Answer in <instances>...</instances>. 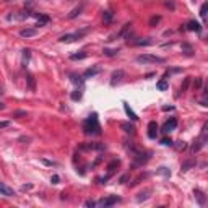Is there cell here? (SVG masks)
I'll return each instance as SVG.
<instances>
[{
    "mask_svg": "<svg viewBox=\"0 0 208 208\" xmlns=\"http://www.w3.org/2000/svg\"><path fill=\"white\" fill-rule=\"evenodd\" d=\"M130 42L133 44V46H150V44L153 42V41L148 38V39H133V41H129V44H130Z\"/></svg>",
    "mask_w": 208,
    "mask_h": 208,
    "instance_id": "18",
    "label": "cell"
},
{
    "mask_svg": "<svg viewBox=\"0 0 208 208\" xmlns=\"http://www.w3.org/2000/svg\"><path fill=\"white\" fill-rule=\"evenodd\" d=\"M59 181H60V177H59L57 174H54V176L50 177V182H52V184H59Z\"/></svg>",
    "mask_w": 208,
    "mask_h": 208,
    "instance_id": "40",
    "label": "cell"
},
{
    "mask_svg": "<svg viewBox=\"0 0 208 208\" xmlns=\"http://www.w3.org/2000/svg\"><path fill=\"white\" fill-rule=\"evenodd\" d=\"M10 125V122L8 121H3V122H0V129H7V127Z\"/></svg>",
    "mask_w": 208,
    "mask_h": 208,
    "instance_id": "44",
    "label": "cell"
},
{
    "mask_svg": "<svg viewBox=\"0 0 208 208\" xmlns=\"http://www.w3.org/2000/svg\"><path fill=\"white\" fill-rule=\"evenodd\" d=\"M163 111H174V107L173 106H164V107H163Z\"/></svg>",
    "mask_w": 208,
    "mask_h": 208,
    "instance_id": "48",
    "label": "cell"
},
{
    "mask_svg": "<svg viewBox=\"0 0 208 208\" xmlns=\"http://www.w3.org/2000/svg\"><path fill=\"white\" fill-rule=\"evenodd\" d=\"M83 132L86 135H101V125L98 122V114H91L83 122Z\"/></svg>",
    "mask_w": 208,
    "mask_h": 208,
    "instance_id": "1",
    "label": "cell"
},
{
    "mask_svg": "<svg viewBox=\"0 0 208 208\" xmlns=\"http://www.w3.org/2000/svg\"><path fill=\"white\" fill-rule=\"evenodd\" d=\"M7 2H11V0H7Z\"/></svg>",
    "mask_w": 208,
    "mask_h": 208,
    "instance_id": "52",
    "label": "cell"
},
{
    "mask_svg": "<svg viewBox=\"0 0 208 208\" xmlns=\"http://www.w3.org/2000/svg\"><path fill=\"white\" fill-rule=\"evenodd\" d=\"M70 80H72V83H75V85H78L80 88H83V81H85V78H83V77L72 73V75H70Z\"/></svg>",
    "mask_w": 208,
    "mask_h": 208,
    "instance_id": "19",
    "label": "cell"
},
{
    "mask_svg": "<svg viewBox=\"0 0 208 208\" xmlns=\"http://www.w3.org/2000/svg\"><path fill=\"white\" fill-rule=\"evenodd\" d=\"M202 83H203V78H195V81H194V88H197V90H198V88H202Z\"/></svg>",
    "mask_w": 208,
    "mask_h": 208,
    "instance_id": "35",
    "label": "cell"
},
{
    "mask_svg": "<svg viewBox=\"0 0 208 208\" xmlns=\"http://www.w3.org/2000/svg\"><path fill=\"white\" fill-rule=\"evenodd\" d=\"M121 129L125 132V133H129V135H135V125H133V124H130V122H122L121 124Z\"/></svg>",
    "mask_w": 208,
    "mask_h": 208,
    "instance_id": "11",
    "label": "cell"
},
{
    "mask_svg": "<svg viewBox=\"0 0 208 208\" xmlns=\"http://www.w3.org/2000/svg\"><path fill=\"white\" fill-rule=\"evenodd\" d=\"M176 148H177V150H185V148H187V143H185V142H182V140H181V142H177V145H176Z\"/></svg>",
    "mask_w": 208,
    "mask_h": 208,
    "instance_id": "37",
    "label": "cell"
},
{
    "mask_svg": "<svg viewBox=\"0 0 208 208\" xmlns=\"http://www.w3.org/2000/svg\"><path fill=\"white\" fill-rule=\"evenodd\" d=\"M31 187H33V185H31V184H28V185H23V187H21V190H23V192H26V190H29Z\"/></svg>",
    "mask_w": 208,
    "mask_h": 208,
    "instance_id": "46",
    "label": "cell"
},
{
    "mask_svg": "<svg viewBox=\"0 0 208 208\" xmlns=\"http://www.w3.org/2000/svg\"><path fill=\"white\" fill-rule=\"evenodd\" d=\"M185 29L187 31H195V33H202V25L197 23L195 20H192V21H189L185 25Z\"/></svg>",
    "mask_w": 208,
    "mask_h": 208,
    "instance_id": "9",
    "label": "cell"
},
{
    "mask_svg": "<svg viewBox=\"0 0 208 208\" xmlns=\"http://www.w3.org/2000/svg\"><path fill=\"white\" fill-rule=\"evenodd\" d=\"M81 96H83V88H77V90L73 91V93L70 94V98L73 99V101H80V99H81Z\"/></svg>",
    "mask_w": 208,
    "mask_h": 208,
    "instance_id": "22",
    "label": "cell"
},
{
    "mask_svg": "<svg viewBox=\"0 0 208 208\" xmlns=\"http://www.w3.org/2000/svg\"><path fill=\"white\" fill-rule=\"evenodd\" d=\"M26 83H28V90L36 91V80H34L33 75H26Z\"/></svg>",
    "mask_w": 208,
    "mask_h": 208,
    "instance_id": "20",
    "label": "cell"
},
{
    "mask_svg": "<svg viewBox=\"0 0 208 208\" xmlns=\"http://www.w3.org/2000/svg\"><path fill=\"white\" fill-rule=\"evenodd\" d=\"M206 10H208V3H203L202 8H200V17H202V20H206Z\"/></svg>",
    "mask_w": 208,
    "mask_h": 208,
    "instance_id": "31",
    "label": "cell"
},
{
    "mask_svg": "<svg viewBox=\"0 0 208 208\" xmlns=\"http://www.w3.org/2000/svg\"><path fill=\"white\" fill-rule=\"evenodd\" d=\"M112 18H114V13L111 10H106L102 13V20H104V23H111L112 21Z\"/></svg>",
    "mask_w": 208,
    "mask_h": 208,
    "instance_id": "25",
    "label": "cell"
},
{
    "mask_svg": "<svg viewBox=\"0 0 208 208\" xmlns=\"http://www.w3.org/2000/svg\"><path fill=\"white\" fill-rule=\"evenodd\" d=\"M122 104H124V111H125V114H127V115H129V117H130V121H137V119H138V115H137V114L133 112V111L130 109L129 102H125V101H124Z\"/></svg>",
    "mask_w": 208,
    "mask_h": 208,
    "instance_id": "14",
    "label": "cell"
},
{
    "mask_svg": "<svg viewBox=\"0 0 208 208\" xmlns=\"http://www.w3.org/2000/svg\"><path fill=\"white\" fill-rule=\"evenodd\" d=\"M83 8H85V3H80V5L77 7V8H73V10H72L70 13H69V20H73V18H77L78 15L83 11Z\"/></svg>",
    "mask_w": 208,
    "mask_h": 208,
    "instance_id": "15",
    "label": "cell"
},
{
    "mask_svg": "<svg viewBox=\"0 0 208 208\" xmlns=\"http://www.w3.org/2000/svg\"><path fill=\"white\" fill-rule=\"evenodd\" d=\"M36 33H38L36 28H26V29L20 31V36H21V38H33V36H36Z\"/></svg>",
    "mask_w": 208,
    "mask_h": 208,
    "instance_id": "12",
    "label": "cell"
},
{
    "mask_svg": "<svg viewBox=\"0 0 208 208\" xmlns=\"http://www.w3.org/2000/svg\"><path fill=\"white\" fill-rule=\"evenodd\" d=\"M72 60H83V59H86V52H78V54H72L70 55Z\"/></svg>",
    "mask_w": 208,
    "mask_h": 208,
    "instance_id": "29",
    "label": "cell"
},
{
    "mask_svg": "<svg viewBox=\"0 0 208 208\" xmlns=\"http://www.w3.org/2000/svg\"><path fill=\"white\" fill-rule=\"evenodd\" d=\"M109 177H111V176L107 174L106 177H101V179H98V182H99V184H106V182H107V179H109Z\"/></svg>",
    "mask_w": 208,
    "mask_h": 208,
    "instance_id": "43",
    "label": "cell"
},
{
    "mask_svg": "<svg viewBox=\"0 0 208 208\" xmlns=\"http://www.w3.org/2000/svg\"><path fill=\"white\" fill-rule=\"evenodd\" d=\"M159 20H161V17H153V18H151V20H150V26H154V25H156V23H158V21H159Z\"/></svg>",
    "mask_w": 208,
    "mask_h": 208,
    "instance_id": "39",
    "label": "cell"
},
{
    "mask_svg": "<svg viewBox=\"0 0 208 208\" xmlns=\"http://www.w3.org/2000/svg\"><path fill=\"white\" fill-rule=\"evenodd\" d=\"M194 164H195L194 161H187V163H184V164H182V171H187L190 166H194Z\"/></svg>",
    "mask_w": 208,
    "mask_h": 208,
    "instance_id": "38",
    "label": "cell"
},
{
    "mask_svg": "<svg viewBox=\"0 0 208 208\" xmlns=\"http://www.w3.org/2000/svg\"><path fill=\"white\" fill-rule=\"evenodd\" d=\"M177 72H181V69H171V70L166 72V75H169V73H177Z\"/></svg>",
    "mask_w": 208,
    "mask_h": 208,
    "instance_id": "45",
    "label": "cell"
},
{
    "mask_svg": "<svg viewBox=\"0 0 208 208\" xmlns=\"http://www.w3.org/2000/svg\"><path fill=\"white\" fill-rule=\"evenodd\" d=\"M20 142H26L28 143V142H29V138H28V137H21V138H20Z\"/></svg>",
    "mask_w": 208,
    "mask_h": 208,
    "instance_id": "49",
    "label": "cell"
},
{
    "mask_svg": "<svg viewBox=\"0 0 208 208\" xmlns=\"http://www.w3.org/2000/svg\"><path fill=\"white\" fill-rule=\"evenodd\" d=\"M194 195H195V198H197V202H198V205H200V206H203V205H205L206 198H205V194H203L202 190L195 189V190H194Z\"/></svg>",
    "mask_w": 208,
    "mask_h": 208,
    "instance_id": "13",
    "label": "cell"
},
{
    "mask_svg": "<svg viewBox=\"0 0 208 208\" xmlns=\"http://www.w3.org/2000/svg\"><path fill=\"white\" fill-rule=\"evenodd\" d=\"M189 85H190V77H185L181 85V93H185L187 90H189Z\"/></svg>",
    "mask_w": 208,
    "mask_h": 208,
    "instance_id": "28",
    "label": "cell"
},
{
    "mask_svg": "<svg viewBox=\"0 0 208 208\" xmlns=\"http://www.w3.org/2000/svg\"><path fill=\"white\" fill-rule=\"evenodd\" d=\"M119 166H121V161H119V159H112V161H111L109 164H107V173H109V176L112 174Z\"/></svg>",
    "mask_w": 208,
    "mask_h": 208,
    "instance_id": "17",
    "label": "cell"
},
{
    "mask_svg": "<svg viewBox=\"0 0 208 208\" xmlns=\"http://www.w3.org/2000/svg\"><path fill=\"white\" fill-rule=\"evenodd\" d=\"M29 57H31V49H23V67L28 65Z\"/></svg>",
    "mask_w": 208,
    "mask_h": 208,
    "instance_id": "24",
    "label": "cell"
},
{
    "mask_svg": "<svg viewBox=\"0 0 208 208\" xmlns=\"http://www.w3.org/2000/svg\"><path fill=\"white\" fill-rule=\"evenodd\" d=\"M148 137H150V138H156V137H158V125H156V122H150V124H148Z\"/></svg>",
    "mask_w": 208,
    "mask_h": 208,
    "instance_id": "10",
    "label": "cell"
},
{
    "mask_svg": "<svg viewBox=\"0 0 208 208\" xmlns=\"http://www.w3.org/2000/svg\"><path fill=\"white\" fill-rule=\"evenodd\" d=\"M102 52H104V55H107V57H114V55L119 54V49H107V47H104Z\"/></svg>",
    "mask_w": 208,
    "mask_h": 208,
    "instance_id": "27",
    "label": "cell"
},
{
    "mask_svg": "<svg viewBox=\"0 0 208 208\" xmlns=\"http://www.w3.org/2000/svg\"><path fill=\"white\" fill-rule=\"evenodd\" d=\"M158 173H159V174H163V176H166V177H169V176H171V171L167 169V167H159Z\"/></svg>",
    "mask_w": 208,
    "mask_h": 208,
    "instance_id": "33",
    "label": "cell"
},
{
    "mask_svg": "<svg viewBox=\"0 0 208 208\" xmlns=\"http://www.w3.org/2000/svg\"><path fill=\"white\" fill-rule=\"evenodd\" d=\"M124 77H125V72L124 70H114L112 75H111V86L119 85V83L124 80Z\"/></svg>",
    "mask_w": 208,
    "mask_h": 208,
    "instance_id": "6",
    "label": "cell"
},
{
    "mask_svg": "<svg viewBox=\"0 0 208 208\" xmlns=\"http://www.w3.org/2000/svg\"><path fill=\"white\" fill-rule=\"evenodd\" d=\"M137 62L138 63H164V59L153 55V54H142L137 57Z\"/></svg>",
    "mask_w": 208,
    "mask_h": 208,
    "instance_id": "3",
    "label": "cell"
},
{
    "mask_svg": "<svg viewBox=\"0 0 208 208\" xmlns=\"http://www.w3.org/2000/svg\"><path fill=\"white\" fill-rule=\"evenodd\" d=\"M161 145H164V146H173V140H171V138H163L161 140Z\"/></svg>",
    "mask_w": 208,
    "mask_h": 208,
    "instance_id": "36",
    "label": "cell"
},
{
    "mask_svg": "<svg viewBox=\"0 0 208 208\" xmlns=\"http://www.w3.org/2000/svg\"><path fill=\"white\" fill-rule=\"evenodd\" d=\"M88 29H83V31H78V33H69V34H63L59 38V41L60 42H75V41H80V39L83 38V36L86 34Z\"/></svg>",
    "mask_w": 208,
    "mask_h": 208,
    "instance_id": "4",
    "label": "cell"
},
{
    "mask_svg": "<svg viewBox=\"0 0 208 208\" xmlns=\"http://www.w3.org/2000/svg\"><path fill=\"white\" fill-rule=\"evenodd\" d=\"M176 127H177V119H174V117H171L169 121H167L164 125H163V130L161 132H164V133H169L171 130H174Z\"/></svg>",
    "mask_w": 208,
    "mask_h": 208,
    "instance_id": "7",
    "label": "cell"
},
{
    "mask_svg": "<svg viewBox=\"0 0 208 208\" xmlns=\"http://www.w3.org/2000/svg\"><path fill=\"white\" fill-rule=\"evenodd\" d=\"M0 194L5 195V197H15V195H17L11 187H8L7 184H3V182H0Z\"/></svg>",
    "mask_w": 208,
    "mask_h": 208,
    "instance_id": "8",
    "label": "cell"
},
{
    "mask_svg": "<svg viewBox=\"0 0 208 208\" xmlns=\"http://www.w3.org/2000/svg\"><path fill=\"white\" fill-rule=\"evenodd\" d=\"M156 88H158L159 91H166L167 88H169V83L166 81V78H163V80H159V81L156 83Z\"/></svg>",
    "mask_w": 208,
    "mask_h": 208,
    "instance_id": "23",
    "label": "cell"
},
{
    "mask_svg": "<svg viewBox=\"0 0 208 208\" xmlns=\"http://www.w3.org/2000/svg\"><path fill=\"white\" fill-rule=\"evenodd\" d=\"M3 93V91H2V86H0V94H2Z\"/></svg>",
    "mask_w": 208,
    "mask_h": 208,
    "instance_id": "51",
    "label": "cell"
},
{
    "mask_svg": "<svg viewBox=\"0 0 208 208\" xmlns=\"http://www.w3.org/2000/svg\"><path fill=\"white\" fill-rule=\"evenodd\" d=\"M41 161H42V163H44V164H46V166H57V164H55V163L49 161V159H41Z\"/></svg>",
    "mask_w": 208,
    "mask_h": 208,
    "instance_id": "42",
    "label": "cell"
},
{
    "mask_svg": "<svg viewBox=\"0 0 208 208\" xmlns=\"http://www.w3.org/2000/svg\"><path fill=\"white\" fill-rule=\"evenodd\" d=\"M130 28H132V23H125V25H124V26H122V29H121V33H119V34H117V38H122V36H125V34H127V31H129V29H130Z\"/></svg>",
    "mask_w": 208,
    "mask_h": 208,
    "instance_id": "30",
    "label": "cell"
},
{
    "mask_svg": "<svg viewBox=\"0 0 208 208\" xmlns=\"http://www.w3.org/2000/svg\"><path fill=\"white\" fill-rule=\"evenodd\" d=\"M2 109H5V104H3L2 101H0V111H2Z\"/></svg>",
    "mask_w": 208,
    "mask_h": 208,
    "instance_id": "50",
    "label": "cell"
},
{
    "mask_svg": "<svg viewBox=\"0 0 208 208\" xmlns=\"http://www.w3.org/2000/svg\"><path fill=\"white\" fill-rule=\"evenodd\" d=\"M99 72H101V69H98V67H93V69H88L85 70V73H83V78H91V77H94V75H98Z\"/></svg>",
    "mask_w": 208,
    "mask_h": 208,
    "instance_id": "16",
    "label": "cell"
},
{
    "mask_svg": "<svg viewBox=\"0 0 208 208\" xmlns=\"http://www.w3.org/2000/svg\"><path fill=\"white\" fill-rule=\"evenodd\" d=\"M150 194H151V189H146L145 192H142V194H138V197H137V202H143V200L150 198Z\"/></svg>",
    "mask_w": 208,
    "mask_h": 208,
    "instance_id": "26",
    "label": "cell"
},
{
    "mask_svg": "<svg viewBox=\"0 0 208 208\" xmlns=\"http://www.w3.org/2000/svg\"><path fill=\"white\" fill-rule=\"evenodd\" d=\"M36 17H38V25H36V26L41 28V26H44V25L49 23V17H47V15H41V13H39V15H36Z\"/></svg>",
    "mask_w": 208,
    "mask_h": 208,
    "instance_id": "21",
    "label": "cell"
},
{
    "mask_svg": "<svg viewBox=\"0 0 208 208\" xmlns=\"http://www.w3.org/2000/svg\"><path fill=\"white\" fill-rule=\"evenodd\" d=\"M206 129H208V125L205 124V125H203V129H202V133H200V137L195 140L194 146H192V151H194V153H197V151H200L203 146H205V143H206V140H208V137H206Z\"/></svg>",
    "mask_w": 208,
    "mask_h": 208,
    "instance_id": "2",
    "label": "cell"
},
{
    "mask_svg": "<svg viewBox=\"0 0 208 208\" xmlns=\"http://www.w3.org/2000/svg\"><path fill=\"white\" fill-rule=\"evenodd\" d=\"M182 50H185V54L190 55L192 54V46H190V44H187V42H184L182 44Z\"/></svg>",
    "mask_w": 208,
    "mask_h": 208,
    "instance_id": "32",
    "label": "cell"
},
{
    "mask_svg": "<svg viewBox=\"0 0 208 208\" xmlns=\"http://www.w3.org/2000/svg\"><path fill=\"white\" fill-rule=\"evenodd\" d=\"M127 179H129V176H122V177H121V184H125Z\"/></svg>",
    "mask_w": 208,
    "mask_h": 208,
    "instance_id": "47",
    "label": "cell"
},
{
    "mask_svg": "<svg viewBox=\"0 0 208 208\" xmlns=\"http://www.w3.org/2000/svg\"><path fill=\"white\" fill-rule=\"evenodd\" d=\"M85 206H91V208H93V206H96V202H93V200H86Z\"/></svg>",
    "mask_w": 208,
    "mask_h": 208,
    "instance_id": "41",
    "label": "cell"
},
{
    "mask_svg": "<svg viewBox=\"0 0 208 208\" xmlns=\"http://www.w3.org/2000/svg\"><path fill=\"white\" fill-rule=\"evenodd\" d=\"M13 117H17V119L26 117V111H13Z\"/></svg>",
    "mask_w": 208,
    "mask_h": 208,
    "instance_id": "34",
    "label": "cell"
},
{
    "mask_svg": "<svg viewBox=\"0 0 208 208\" xmlns=\"http://www.w3.org/2000/svg\"><path fill=\"white\" fill-rule=\"evenodd\" d=\"M117 202H121V198H119L117 195H109V197H106V198H101L98 203H96V205L107 208V206H112V205H115Z\"/></svg>",
    "mask_w": 208,
    "mask_h": 208,
    "instance_id": "5",
    "label": "cell"
}]
</instances>
